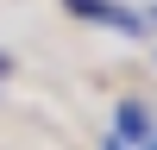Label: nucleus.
<instances>
[{
    "mask_svg": "<svg viewBox=\"0 0 157 150\" xmlns=\"http://www.w3.org/2000/svg\"><path fill=\"white\" fill-rule=\"evenodd\" d=\"M63 6L82 12V19H94V25H113V31H138V25H145L138 12H126L120 0H63Z\"/></svg>",
    "mask_w": 157,
    "mask_h": 150,
    "instance_id": "obj_1",
    "label": "nucleus"
},
{
    "mask_svg": "<svg viewBox=\"0 0 157 150\" xmlns=\"http://www.w3.org/2000/svg\"><path fill=\"white\" fill-rule=\"evenodd\" d=\"M120 131H126V138H145V131H151V112L126 100V106H120Z\"/></svg>",
    "mask_w": 157,
    "mask_h": 150,
    "instance_id": "obj_2",
    "label": "nucleus"
},
{
    "mask_svg": "<svg viewBox=\"0 0 157 150\" xmlns=\"http://www.w3.org/2000/svg\"><path fill=\"white\" fill-rule=\"evenodd\" d=\"M107 150H126V144H120V138H107Z\"/></svg>",
    "mask_w": 157,
    "mask_h": 150,
    "instance_id": "obj_3",
    "label": "nucleus"
},
{
    "mask_svg": "<svg viewBox=\"0 0 157 150\" xmlns=\"http://www.w3.org/2000/svg\"><path fill=\"white\" fill-rule=\"evenodd\" d=\"M151 150H157V138H151Z\"/></svg>",
    "mask_w": 157,
    "mask_h": 150,
    "instance_id": "obj_4",
    "label": "nucleus"
}]
</instances>
